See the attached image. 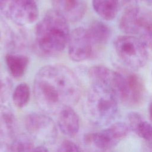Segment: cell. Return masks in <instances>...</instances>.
<instances>
[{
	"instance_id": "17",
	"label": "cell",
	"mask_w": 152,
	"mask_h": 152,
	"mask_svg": "<svg viewBox=\"0 0 152 152\" xmlns=\"http://www.w3.org/2000/svg\"><path fill=\"white\" fill-rule=\"evenodd\" d=\"M17 121L10 108L0 105V136L12 138L15 135Z\"/></svg>"
},
{
	"instance_id": "18",
	"label": "cell",
	"mask_w": 152,
	"mask_h": 152,
	"mask_svg": "<svg viewBox=\"0 0 152 152\" xmlns=\"http://www.w3.org/2000/svg\"><path fill=\"white\" fill-rule=\"evenodd\" d=\"M5 60L10 74L15 78H20L24 74L29 63L28 57L21 54L8 53Z\"/></svg>"
},
{
	"instance_id": "7",
	"label": "cell",
	"mask_w": 152,
	"mask_h": 152,
	"mask_svg": "<svg viewBox=\"0 0 152 152\" xmlns=\"http://www.w3.org/2000/svg\"><path fill=\"white\" fill-rule=\"evenodd\" d=\"M0 11L20 26L34 23L39 14L34 0H0Z\"/></svg>"
},
{
	"instance_id": "12",
	"label": "cell",
	"mask_w": 152,
	"mask_h": 152,
	"mask_svg": "<svg viewBox=\"0 0 152 152\" xmlns=\"http://www.w3.org/2000/svg\"><path fill=\"white\" fill-rule=\"evenodd\" d=\"M127 86V97L125 104L132 107L141 104L145 99L146 89L141 77L138 74L123 70Z\"/></svg>"
},
{
	"instance_id": "22",
	"label": "cell",
	"mask_w": 152,
	"mask_h": 152,
	"mask_svg": "<svg viewBox=\"0 0 152 152\" xmlns=\"http://www.w3.org/2000/svg\"><path fill=\"white\" fill-rule=\"evenodd\" d=\"M11 88V78L0 64V103H4L8 99Z\"/></svg>"
},
{
	"instance_id": "2",
	"label": "cell",
	"mask_w": 152,
	"mask_h": 152,
	"mask_svg": "<svg viewBox=\"0 0 152 152\" xmlns=\"http://www.w3.org/2000/svg\"><path fill=\"white\" fill-rule=\"evenodd\" d=\"M67 21L52 9L48 11L36 28V44L39 50L46 55L61 52L69 36Z\"/></svg>"
},
{
	"instance_id": "13",
	"label": "cell",
	"mask_w": 152,
	"mask_h": 152,
	"mask_svg": "<svg viewBox=\"0 0 152 152\" xmlns=\"http://www.w3.org/2000/svg\"><path fill=\"white\" fill-rule=\"evenodd\" d=\"M128 125L138 137L144 141L145 147L152 150V125L146 121L137 112H131L127 116Z\"/></svg>"
},
{
	"instance_id": "1",
	"label": "cell",
	"mask_w": 152,
	"mask_h": 152,
	"mask_svg": "<svg viewBox=\"0 0 152 152\" xmlns=\"http://www.w3.org/2000/svg\"><path fill=\"white\" fill-rule=\"evenodd\" d=\"M81 93L78 77L65 65H46L35 75L34 97L37 106L48 114L59 113L66 107H72L78 102Z\"/></svg>"
},
{
	"instance_id": "21",
	"label": "cell",
	"mask_w": 152,
	"mask_h": 152,
	"mask_svg": "<svg viewBox=\"0 0 152 152\" xmlns=\"http://www.w3.org/2000/svg\"><path fill=\"white\" fill-rule=\"evenodd\" d=\"M14 40V34L12 30L0 14V49L11 46Z\"/></svg>"
},
{
	"instance_id": "25",
	"label": "cell",
	"mask_w": 152,
	"mask_h": 152,
	"mask_svg": "<svg viewBox=\"0 0 152 152\" xmlns=\"http://www.w3.org/2000/svg\"><path fill=\"white\" fill-rule=\"evenodd\" d=\"M134 2L136 3L137 2H145L146 4H150L152 3V0H133Z\"/></svg>"
},
{
	"instance_id": "24",
	"label": "cell",
	"mask_w": 152,
	"mask_h": 152,
	"mask_svg": "<svg viewBox=\"0 0 152 152\" xmlns=\"http://www.w3.org/2000/svg\"><path fill=\"white\" fill-rule=\"evenodd\" d=\"M148 113H149V116H150V120L152 121V102L150 103V104L149 105Z\"/></svg>"
},
{
	"instance_id": "10",
	"label": "cell",
	"mask_w": 152,
	"mask_h": 152,
	"mask_svg": "<svg viewBox=\"0 0 152 152\" xmlns=\"http://www.w3.org/2000/svg\"><path fill=\"white\" fill-rule=\"evenodd\" d=\"M68 55L74 61L80 62L89 58L93 53L94 47L87 29L80 27L69 34L68 40Z\"/></svg>"
},
{
	"instance_id": "6",
	"label": "cell",
	"mask_w": 152,
	"mask_h": 152,
	"mask_svg": "<svg viewBox=\"0 0 152 152\" xmlns=\"http://www.w3.org/2000/svg\"><path fill=\"white\" fill-rule=\"evenodd\" d=\"M88 75L91 83L99 84L110 88L118 100L125 103L127 97V86L121 71H114L107 66L96 65L90 68Z\"/></svg>"
},
{
	"instance_id": "23",
	"label": "cell",
	"mask_w": 152,
	"mask_h": 152,
	"mask_svg": "<svg viewBox=\"0 0 152 152\" xmlns=\"http://www.w3.org/2000/svg\"><path fill=\"white\" fill-rule=\"evenodd\" d=\"M58 151H81L78 145H77L75 142L70 140H65L59 146Z\"/></svg>"
},
{
	"instance_id": "9",
	"label": "cell",
	"mask_w": 152,
	"mask_h": 152,
	"mask_svg": "<svg viewBox=\"0 0 152 152\" xmlns=\"http://www.w3.org/2000/svg\"><path fill=\"white\" fill-rule=\"evenodd\" d=\"M130 128L128 124L116 122L102 131L87 134L85 141L92 144L102 151L110 150L115 147L128 134Z\"/></svg>"
},
{
	"instance_id": "11",
	"label": "cell",
	"mask_w": 152,
	"mask_h": 152,
	"mask_svg": "<svg viewBox=\"0 0 152 152\" xmlns=\"http://www.w3.org/2000/svg\"><path fill=\"white\" fill-rule=\"evenodd\" d=\"M55 10L67 21H80L84 16L87 7V0H51Z\"/></svg>"
},
{
	"instance_id": "5",
	"label": "cell",
	"mask_w": 152,
	"mask_h": 152,
	"mask_svg": "<svg viewBox=\"0 0 152 152\" xmlns=\"http://www.w3.org/2000/svg\"><path fill=\"white\" fill-rule=\"evenodd\" d=\"M113 48L119 59L131 69L137 70L148 61V49L138 37L130 34L120 35L113 40Z\"/></svg>"
},
{
	"instance_id": "4",
	"label": "cell",
	"mask_w": 152,
	"mask_h": 152,
	"mask_svg": "<svg viewBox=\"0 0 152 152\" xmlns=\"http://www.w3.org/2000/svg\"><path fill=\"white\" fill-rule=\"evenodd\" d=\"M119 26L127 34L140 39L148 50L152 52V11L137 4L125 8Z\"/></svg>"
},
{
	"instance_id": "3",
	"label": "cell",
	"mask_w": 152,
	"mask_h": 152,
	"mask_svg": "<svg viewBox=\"0 0 152 152\" xmlns=\"http://www.w3.org/2000/svg\"><path fill=\"white\" fill-rule=\"evenodd\" d=\"M118 100L115 94L108 87L91 83L84 103V111L87 119L97 126L109 125L116 117Z\"/></svg>"
},
{
	"instance_id": "20",
	"label": "cell",
	"mask_w": 152,
	"mask_h": 152,
	"mask_svg": "<svg viewBox=\"0 0 152 152\" xmlns=\"http://www.w3.org/2000/svg\"><path fill=\"white\" fill-rule=\"evenodd\" d=\"M30 97L29 86L25 83H22L19 84L14 89L12 93V101L15 106L22 108L27 104Z\"/></svg>"
},
{
	"instance_id": "8",
	"label": "cell",
	"mask_w": 152,
	"mask_h": 152,
	"mask_svg": "<svg viewBox=\"0 0 152 152\" xmlns=\"http://www.w3.org/2000/svg\"><path fill=\"white\" fill-rule=\"evenodd\" d=\"M28 135L41 145L52 144L56 139L58 131L53 121L47 115L31 113L25 119Z\"/></svg>"
},
{
	"instance_id": "16",
	"label": "cell",
	"mask_w": 152,
	"mask_h": 152,
	"mask_svg": "<svg viewBox=\"0 0 152 152\" xmlns=\"http://www.w3.org/2000/svg\"><path fill=\"white\" fill-rule=\"evenodd\" d=\"M120 0H92V6L102 18L106 21L113 20L120 7Z\"/></svg>"
},
{
	"instance_id": "15",
	"label": "cell",
	"mask_w": 152,
	"mask_h": 152,
	"mask_svg": "<svg viewBox=\"0 0 152 152\" xmlns=\"http://www.w3.org/2000/svg\"><path fill=\"white\" fill-rule=\"evenodd\" d=\"M94 49L105 45L112 36L110 28L100 21H93L87 28Z\"/></svg>"
},
{
	"instance_id": "19",
	"label": "cell",
	"mask_w": 152,
	"mask_h": 152,
	"mask_svg": "<svg viewBox=\"0 0 152 152\" xmlns=\"http://www.w3.org/2000/svg\"><path fill=\"white\" fill-rule=\"evenodd\" d=\"M36 146L34 140L28 134H21L16 136L9 147L12 151H34Z\"/></svg>"
},
{
	"instance_id": "14",
	"label": "cell",
	"mask_w": 152,
	"mask_h": 152,
	"mask_svg": "<svg viewBox=\"0 0 152 152\" xmlns=\"http://www.w3.org/2000/svg\"><path fill=\"white\" fill-rule=\"evenodd\" d=\"M58 124L64 134L73 137L79 130V117L72 107H66L59 113Z\"/></svg>"
}]
</instances>
